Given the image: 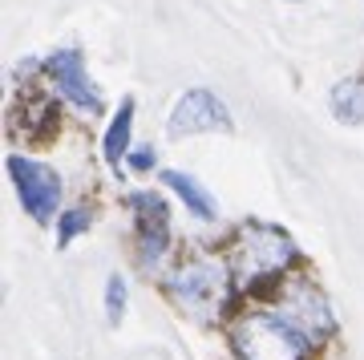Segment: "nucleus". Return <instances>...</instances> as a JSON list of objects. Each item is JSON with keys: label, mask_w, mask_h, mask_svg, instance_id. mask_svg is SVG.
Returning <instances> with one entry per match:
<instances>
[{"label": "nucleus", "mask_w": 364, "mask_h": 360, "mask_svg": "<svg viewBox=\"0 0 364 360\" xmlns=\"http://www.w3.org/2000/svg\"><path fill=\"white\" fill-rule=\"evenodd\" d=\"M166 129H170V138L207 134V129H231V114H227V105H223L210 90H191V93H182L178 105L170 110Z\"/></svg>", "instance_id": "423d86ee"}, {"label": "nucleus", "mask_w": 364, "mask_h": 360, "mask_svg": "<svg viewBox=\"0 0 364 360\" xmlns=\"http://www.w3.org/2000/svg\"><path fill=\"white\" fill-rule=\"evenodd\" d=\"M122 312H126V280L109 275V283H105V316H109V324H122Z\"/></svg>", "instance_id": "9b49d317"}, {"label": "nucleus", "mask_w": 364, "mask_h": 360, "mask_svg": "<svg viewBox=\"0 0 364 360\" xmlns=\"http://www.w3.org/2000/svg\"><path fill=\"white\" fill-rule=\"evenodd\" d=\"M130 166L134 170H150V166H154V154H146V150H142V154H130Z\"/></svg>", "instance_id": "ddd939ff"}, {"label": "nucleus", "mask_w": 364, "mask_h": 360, "mask_svg": "<svg viewBox=\"0 0 364 360\" xmlns=\"http://www.w3.org/2000/svg\"><path fill=\"white\" fill-rule=\"evenodd\" d=\"M239 360H308V340L279 312H251L231 328Z\"/></svg>", "instance_id": "f03ea898"}, {"label": "nucleus", "mask_w": 364, "mask_h": 360, "mask_svg": "<svg viewBox=\"0 0 364 360\" xmlns=\"http://www.w3.org/2000/svg\"><path fill=\"white\" fill-rule=\"evenodd\" d=\"M90 223H93V215H90V211H81V206L65 211V215H61V227H57V243L65 247L69 239H73V235H81L85 227H90Z\"/></svg>", "instance_id": "f8f14e48"}, {"label": "nucleus", "mask_w": 364, "mask_h": 360, "mask_svg": "<svg viewBox=\"0 0 364 360\" xmlns=\"http://www.w3.org/2000/svg\"><path fill=\"white\" fill-rule=\"evenodd\" d=\"M279 316H284L308 344H320V340H328V336L336 332V320H332V308H328L324 292H320L312 280H304V275L284 287Z\"/></svg>", "instance_id": "20e7f679"}, {"label": "nucleus", "mask_w": 364, "mask_h": 360, "mask_svg": "<svg viewBox=\"0 0 364 360\" xmlns=\"http://www.w3.org/2000/svg\"><path fill=\"white\" fill-rule=\"evenodd\" d=\"M9 174H13L16 194H21V203H25V211L33 219L45 223L57 215V203H61V174L57 170L37 162V158L13 154L9 158Z\"/></svg>", "instance_id": "39448f33"}, {"label": "nucleus", "mask_w": 364, "mask_h": 360, "mask_svg": "<svg viewBox=\"0 0 364 360\" xmlns=\"http://www.w3.org/2000/svg\"><path fill=\"white\" fill-rule=\"evenodd\" d=\"M332 114L344 126H360L364 122V78H344L332 90Z\"/></svg>", "instance_id": "1a4fd4ad"}, {"label": "nucleus", "mask_w": 364, "mask_h": 360, "mask_svg": "<svg viewBox=\"0 0 364 360\" xmlns=\"http://www.w3.org/2000/svg\"><path fill=\"white\" fill-rule=\"evenodd\" d=\"M130 129H134V102L126 97L122 102V110H117V117L109 122V129H105V162L122 174V154H126V146H130Z\"/></svg>", "instance_id": "9d476101"}, {"label": "nucleus", "mask_w": 364, "mask_h": 360, "mask_svg": "<svg viewBox=\"0 0 364 360\" xmlns=\"http://www.w3.org/2000/svg\"><path fill=\"white\" fill-rule=\"evenodd\" d=\"M162 182L178 194L182 203H186L191 215H198V219H215V215H219V211H215V198H210V194L203 191L191 174H182V170H162Z\"/></svg>", "instance_id": "6e6552de"}, {"label": "nucleus", "mask_w": 364, "mask_h": 360, "mask_svg": "<svg viewBox=\"0 0 364 360\" xmlns=\"http://www.w3.org/2000/svg\"><path fill=\"white\" fill-rule=\"evenodd\" d=\"M227 268L215 263V259H191L186 268L174 271V280H170V292L178 300L186 312H195V316H215L223 312L227 304Z\"/></svg>", "instance_id": "7ed1b4c3"}, {"label": "nucleus", "mask_w": 364, "mask_h": 360, "mask_svg": "<svg viewBox=\"0 0 364 360\" xmlns=\"http://www.w3.org/2000/svg\"><path fill=\"white\" fill-rule=\"evenodd\" d=\"M45 73L53 78L57 93H61L65 102H73L77 110H90V114L102 110V93L93 90V81H90V73H85V61H81L77 49L53 53L49 61H45Z\"/></svg>", "instance_id": "0eeeda50"}, {"label": "nucleus", "mask_w": 364, "mask_h": 360, "mask_svg": "<svg viewBox=\"0 0 364 360\" xmlns=\"http://www.w3.org/2000/svg\"><path fill=\"white\" fill-rule=\"evenodd\" d=\"M291 259H296V243L279 227L247 223L231 247V275L239 287H255V283H267L275 275H284V268Z\"/></svg>", "instance_id": "f257e3e1"}]
</instances>
